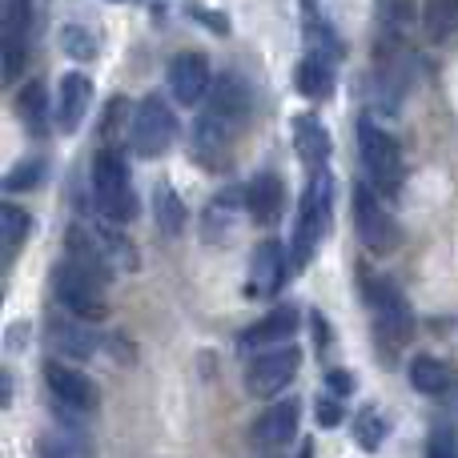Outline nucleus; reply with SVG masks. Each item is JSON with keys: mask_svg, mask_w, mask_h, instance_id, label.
Wrapping results in <instances>:
<instances>
[{"mask_svg": "<svg viewBox=\"0 0 458 458\" xmlns=\"http://www.w3.org/2000/svg\"><path fill=\"white\" fill-rule=\"evenodd\" d=\"M93 198L109 222L125 225L137 217V193L129 182V165L121 161L117 149H101L93 161Z\"/></svg>", "mask_w": 458, "mask_h": 458, "instance_id": "obj_1", "label": "nucleus"}, {"mask_svg": "<svg viewBox=\"0 0 458 458\" xmlns=\"http://www.w3.org/2000/svg\"><path fill=\"white\" fill-rule=\"evenodd\" d=\"M53 290H56V301L69 310L72 318L81 322H101L109 314V298H105V285L97 277H89L85 269H77L72 261H61L53 269Z\"/></svg>", "mask_w": 458, "mask_h": 458, "instance_id": "obj_2", "label": "nucleus"}, {"mask_svg": "<svg viewBox=\"0 0 458 458\" xmlns=\"http://www.w3.org/2000/svg\"><path fill=\"white\" fill-rule=\"evenodd\" d=\"M358 149H362V165L370 174V182L382 193H398V185H403V149H398L394 137L386 129H378L374 121H358Z\"/></svg>", "mask_w": 458, "mask_h": 458, "instance_id": "obj_3", "label": "nucleus"}, {"mask_svg": "<svg viewBox=\"0 0 458 458\" xmlns=\"http://www.w3.org/2000/svg\"><path fill=\"white\" fill-rule=\"evenodd\" d=\"M326 225H330V177L314 174V182L301 193V209H298V229H293V250L290 261L293 266H306L314 245L322 242Z\"/></svg>", "mask_w": 458, "mask_h": 458, "instance_id": "obj_4", "label": "nucleus"}, {"mask_svg": "<svg viewBox=\"0 0 458 458\" xmlns=\"http://www.w3.org/2000/svg\"><path fill=\"white\" fill-rule=\"evenodd\" d=\"M354 229H358V237H362L366 250L382 253V258L394 253L398 242H403L394 214H390V209L378 201V193H374L370 185H362V182L354 185Z\"/></svg>", "mask_w": 458, "mask_h": 458, "instance_id": "obj_5", "label": "nucleus"}, {"mask_svg": "<svg viewBox=\"0 0 458 458\" xmlns=\"http://www.w3.org/2000/svg\"><path fill=\"white\" fill-rule=\"evenodd\" d=\"M366 301H370L374 318H378V334L390 342V346H403V342H411L414 334V314L411 306H406L403 290H398L394 282H386V277H370L366 274Z\"/></svg>", "mask_w": 458, "mask_h": 458, "instance_id": "obj_6", "label": "nucleus"}, {"mask_svg": "<svg viewBox=\"0 0 458 458\" xmlns=\"http://www.w3.org/2000/svg\"><path fill=\"white\" fill-rule=\"evenodd\" d=\"M174 133H177V121L161 97H145V101L133 109L129 145H133L137 157H161V153L174 145Z\"/></svg>", "mask_w": 458, "mask_h": 458, "instance_id": "obj_7", "label": "nucleus"}, {"mask_svg": "<svg viewBox=\"0 0 458 458\" xmlns=\"http://www.w3.org/2000/svg\"><path fill=\"white\" fill-rule=\"evenodd\" d=\"M298 366H301V354L293 346H277L269 354L253 358L250 370H245V390L258 398H274L298 378Z\"/></svg>", "mask_w": 458, "mask_h": 458, "instance_id": "obj_8", "label": "nucleus"}, {"mask_svg": "<svg viewBox=\"0 0 458 458\" xmlns=\"http://www.w3.org/2000/svg\"><path fill=\"white\" fill-rule=\"evenodd\" d=\"M209 117H217L225 129H242L245 121H250L253 113V97H250V85H245L237 72H222V77L214 81V89H209Z\"/></svg>", "mask_w": 458, "mask_h": 458, "instance_id": "obj_9", "label": "nucleus"}, {"mask_svg": "<svg viewBox=\"0 0 458 458\" xmlns=\"http://www.w3.org/2000/svg\"><path fill=\"white\" fill-rule=\"evenodd\" d=\"M298 419H301V403L298 398H282V403L269 406V411L250 427V443L258 446V451H277V446L293 443Z\"/></svg>", "mask_w": 458, "mask_h": 458, "instance_id": "obj_10", "label": "nucleus"}, {"mask_svg": "<svg viewBox=\"0 0 458 458\" xmlns=\"http://www.w3.org/2000/svg\"><path fill=\"white\" fill-rule=\"evenodd\" d=\"M209 89H214V77H209V61L201 53H177L169 61V93L182 105H198Z\"/></svg>", "mask_w": 458, "mask_h": 458, "instance_id": "obj_11", "label": "nucleus"}, {"mask_svg": "<svg viewBox=\"0 0 458 458\" xmlns=\"http://www.w3.org/2000/svg\"><path fill=\"white\" fill-rule=\"evenodd\" d=\"M93 105V81L85 72H64L61 89H56V117H61V133H77L89 117Z\"/></svg>", "mask_w": 458, "mask_h": 458, "instance_id": "obj_12", "label": "nucleus"}, {"mask_svg": "<svg viewBox=\"0 0 458 458\" xmlns=\"http://www.w3.org/2000/svg\"><path fill=\"white\" fill-rule=\"evenodd\" d=\"M64 245H69V261L77 269H85L89 277H97V282H109L113 277V261L109 253H105L101 237H97V229H85V225H72L69 237H64Z\"/></svg>", "mask_w": 458, "mask_h": 458, "instance_id": "obj_13", "label": "nucleus"}, {"mask_svg": "<svg viewBox=\"0 0 458 458\" xmlns=\"http://www.w3.org/2000/svg\"><path fill=\"white\" fill-rule=\"evenodd\" d=\"M285 266H293L290 250H285L282 242H261L258 253H253V274H250V285H245V290H250L253 298L274 293L277 285L285 282Z\"/></svg>", "mask_w": 458, "mask_h": 458, "instance_id": "obj_14", "label": "nucleus"}, {"mask_svg": "<svg viewBox=\"0 0 458 458\" xmlns=\"http://www.w3.org/2000/svg\"><path fill=\"white\" fill-rule=\"evenodd\" d=\"M45 382H48V390L56 394V403L69 406V411H97V386L85 378V374L69 370V366L48 362L45 366Z\"/></svg>", "mask_w": 458, "mask_h": 458, "instance_id": "obj_15", "label": "nucleus"}, {"mask_svg": "<svg viewBox=\"0 0 458 458\" xmlns=\"http://www.w3.org/2000/svg\"><path fill=\"white\" fill-rule=\"evenodd\" d=\"M282 206H285V185L277 174H258L245 185V214L258 225H274L282 217Z\"/></svg>", "mask_w": 458, "mask_h": 458, "instance_id": "obj_16", "label": "nucleus"}, {"mask_svg": "<svg viewBox=\"0 0 458 458\" xmlns=\"http://www.w3.org/2000/svg\"><path fill=\"white\" fill-rule=\"evenodd\" d=\"M293 145H298V157L306 169L326 174V161H330V133L318 117H298L293 121Z\"/></svg>", "mask_w": 458, "mask_h": 458, "instance_id": "obj_17", "label": "nucleus"}, {"mask_svg": "<svg viewBox=\"0 0 458 458\" xmlns=\"http://www.w3.org/2000/svg\"><path fill=\"white\" fill-rule=\"evenodd\" d=\"M229 141H233V129H225L217 117L201 113L198 125H193V149H198V157L206 161V165H225Z\"/></svg>", "mask_w": 458, "mask_h": 458, "instance_id": "obj_18", "label": "nucleus"}, {"mask_svg": "<svg viewBox=\"0 0 458 458\" xmlns=\"http://www.w3.org/2000/svg\"><path fill=\"white\" fill-rule=\"evenodd\" d=\"M293 326H298L293 310H274V314H266L261 322H253L242 334V350H261V346H274V342H285L293 334Z\"/></svg>", "mask_w": 458, "mask_h": 458, "instance_id": "obj_19", "label": "nucleus"}, {"mask_svg": "<svg viewBox=\"0 0 458 458\" xmlns=\"http://www.w3.org/2000/svg\"><path fill=\"white\" fill-rule=\"evenodd\" d=\"M48 334H53V342H56V350H64V354H72V358H89V354H97V334L89 330V322H81V318H53L48 322Z\"/></svg>", "mask_w": 458, "mask_h": 458, "instance_id": "obj_20", "label": "nucleus"}, {"mask_svg": "<svg viewBox=\"0 0 458 458\" xmlns=\"http://www.w3.org/2000/svg\"><path fill=\"white\" fill-rule=\"evenodd\" d=\"M374 21L382 40L403 45V37L414 29V0H374Z\"/></svg>", "mask_w": 458, "mask_h": 458, "instance_id": "obj_21", "label": "nucleus"}, {"mask_svg": "<svg viewBox=\"0 0 458 458\" xmlns=\"http://www.w3.org/2000/svg\"><path fill=\"white\" fill-rule=\"evenodd\" d=\"M153 222L161 225L165 237H177L185 229V201L177 198V190L169 182L153 185Z\"/></svg>", "mask_w": 458, "mask_h": 458, "instance_id": "obj_22", "label": "nucleus"}, {"mask_svg": "<svg viewBox=\"0 0 458 458\" xmlns=\"http://www.w3.org/2000/svg\"><path fill=\"white\" fill-rule=\"evenodd\" d=\"M334 61H326V56H314L310 53L306 61L298 64V93L310 97V101H326V97L334 93Z\"/></svg>", "mask_w": 458, "mask_h": 458, "instance_id": "obj_23", "label": "nucleus"}, {"mask_svg": "<svg viewBox=\"0 0 458 458\" xmlns=\"http://www.w3.org/2000/svg\"><path fill=\"white\" fill-rule=\"evenodd\" d=\"M446 382H451V370H446V362H438V358L419 354L411 362V386L419 390V394H443Z\"/></svg>", "mask_w": 458, "mask_h": 458, "instance_id": "obj_24", "label": "nucleus"}, {"mask_svg": "<svg viewBox=\"0 0 458 458\" xmlns=\"http://www.w3.org/2000/svg\"><path fill=\"white\" fill-rule=\"evenodd\" d=\"M242 209H245V193H237V190H225L222 198H214L206 209V237L214 233V225H217V237H225V229L237 222Z\"/></svg>", "mask_w": 458, "mask_h": 458, "instance_id": "obj_25", "label": "nucleus"}, {"mask_svg": "<svg viewBox=\"0 0 458 458\" xmlns=\"http://www.w3.org/2000/svg\"><path fill=\"white\" fill-rule=\"evenodd\" d=\"M458 24V0H427L422 8V29L430 40H446Z\"/></svg>", "mask_w": 458, "mask_h": 458, "instance_id": "obj_26", "label": "nucleus"}, {"mask_svg": "<svg viewBox=\"0 0 458 458\" xmlns=\"http://www.w3.org/2000/svg\"><path fill=\"white\" fill-rule=\"evenodd\" d=\"M24 237H29V214H24V209H16V206H4V209H0V242H4V261L21 250Z\"/></svg>", "mask_w": 458, "mask_h": 458, "instance_id": "obj_27", "label": "nucleus"}, {"mask_svg": "<svg viewBox=\"0 0 458 458\" xmlns=\"http://www.w3.org/2000/svg\"><path fill=\"white\" fill-rule=\"evenodd\" d=\"M21 117H24V125L32 129V133H45V117H48V97H45V85H24L21 89Z\"/></svg>", "mask_w": 458, "mask_h": 458, "instance_id": "obj_28", "label": "nucleus"}, {"mask_svg": "<svg viewBox=\"0 0 458 458\" xmlns=\"http://www.w3.org/2000/svg\"><path fill=\"white\" fill-rule=\"evenodd\" d=\"M354 438L362 451H378V446L386 443V419H382L378 411H362L354 422Z\"/></svg>", "mask_w": 458, "mask_h": 458, "instance_id": "obj_29", "label": "nucleus"}, {"mask_svg": "<svg viewBox=\"0 0 458 458\" xmlns=\"http://www.w3.org/2000/svg\"><path fill=\"white\" fill-rule=\"evenodd\" d=\"M61 45H64V53L69 56H77V61H89V56L97 53V40L89 37L81 24H69V29L61 32Z\"/></svg>", "mask_w": 458, "mask_h": 458, "instance_id": "obj_30", "label": "nucleus"}, {"mask_svg": "<svg viewBox=\"0 0 458 458\" xmlns=\"http://www.w3.org/2000/svg\"><path fill=\"white\" fill-rule=\"evenodd\" d=\"M40 174H45V165L40 161H29V165H16L13 174L4 177V190L8 193H21V190H32V185L40 182Z\"/></svg>", "mask_w": 458, "mask_h": 458, "instance_id": "obj_31", "label": "nucleus"}, {"mask_svg": "<svg viewBox=\"0 0 458 458\" xmlns=\"http://www.w3.org/2000/svg\"><path fill=\"white\" fill-rule=\"evenodd\" d=\"M427 458H458V438L451 435V430H438V435H430Z\"/></svg>", "mask_w": 458, "mask_h": 458, "instance_id": "obj_32", "label": "nucleus"}, {"mask_svg": "<svg viewBox=\"0 0 458 458\" xmlns=\"http://www.w3.org/2000/svg\"><path fill=\"white\" fill-rule=\"evenodd\" d=\"M193 16H198V21H201V24H206V29H209V32H222V37H225V32H229V21H225V13H209V8L193 4Z\"/></svg>", "mask_w": 458, "mask_h": 458, "instance_id": "obj_33", "label": "nucleus"}, {"mask_svg": "<svg viewBox=\"0 0 458 458\" xmlns=\"http://www.w3.org/2000/svg\"><path fill=\"white\" fill-rule=\"evenodd\" d=\"M326 386H330L334 394H350V390H354V374L350 370H330L326 374Z\"/></svg>", "mask_w": 458, "mask_h": 458, "instance_id": "obj_34", "label": "nucleus"}, {"mask_svg": "<svg viewBox=\"0 0 458 458\" xmlns=\"http://www.w3.org/2000/svg\"><path fill=\"white\" fill-rule=\"evenodd\" d=\"M318 422H322V427H338V422H342V406L334 403V398H322V403H318Z\"/></svg>", "mask_w": 458, "mask_h": 458, "instance_id": "obj_35", "label": "nucleus"}, {"mask_svg": "<svg viewBox=\"0 0 458 458\" xmlns=\"http://www.w3.org/2000/svg\"><path fill=\"white\" fill-rule=\"evenodd\" d=\"M298 458H314V446H301V454Z\"/></svg>", "mask_w": 458, "mask_h": 458, "instance_id": "obj_36", "label": "nucleus"}, {"mask_svg": "<svg viewBox=\"0 0 458 458\" xmlns=\"http://www.w3.org/2000/svg\"><path fill=\"white\" fill-rule=\"evenodd\" d=\"M117 4H133V0H117Z\"/></svg>", "mask_w": 458, "mask_h": 458, "instance_id": "obj_37", "label": "nucleus"}]
</instances>
